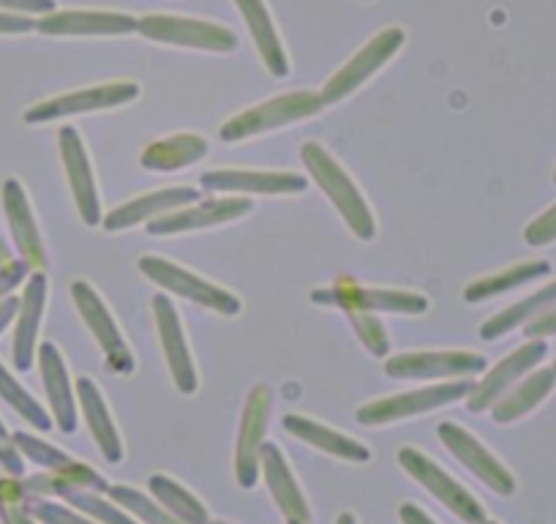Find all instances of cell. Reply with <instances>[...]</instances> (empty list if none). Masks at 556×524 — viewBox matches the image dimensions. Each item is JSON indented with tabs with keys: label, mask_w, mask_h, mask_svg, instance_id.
Returning a JSON list of instances; mask_svg holds the SVG:
<instances>
[{
	"label": "cell",
	"mask_w": 556,
	"mask_h": 524,
	"mask_svg": "<svg viewBox=\"0 0 556 524\" xmlns=\"http://www.w3.org/2000/svg\"><path fill=\"white\" fill-rule=\"evenodd\" d=\"M139 271H142L153 285L164 287V290H169L173 296L186 298V301L197 303V307L213 309V312L224 314V317H238V314L243 312V303H240V298L235 296V292L202 279V276L191 274V271L180 269L178 262L173 260L146 254L139 257Z\"/></svg>",
	"instance_id": "obj_4"
},
{
	"label": "cell",
	"mask_w": 556,
	"mask_h": 524,
	"mask_svg": "<svg viewBox=\"0 0 556 524\" xmlns=\"http://www.w3.org/2000/svg\"><path fill=\"white\" fill-rule=\"evenodd\" d=\"M148 489H151V495L184 524H211V513H207L205 502H202L194 491H189L186 486H180L178 481L169 478V475L153 473L151 478H148Z\"/></svg>",
	"instance_id": "obj_33"
},
{
	"label": "cell",
	"mask_w": 556,
	"mask_h": 524,
	"mask_svg": "<svg viewBox=\"0 0 556 524\" xmlns=\"http://www.w3.org/2000/svg\"><path fill=\"white\" fill-rule=\"evenodd\" d=\"M551 369H554V372H556V361H554V366H551Z\"/></svg>",
	"instance_id": "obj_53"
},
{
	"label": "cell",
	"mask_w": 556,
	"mask_h": 524,
	"mask_svg": "<svg viewBox=\"0 0 556 524\" xmlns=\"http://www.w3.org/2000/svg\"><path fill=\"white\" fill-rule=\"evenodd\" d=\"M323 107L325 101L319 90H292V93L276 96L265 104L249 107L240 115L229 117L218 137L224 142H243L249 137L267 135V132H276L281 126H292V123L314 117Z\"/></svg>",
	"instance_id": "obj_2"
},
{
	"label": "cell",
	"mask_w": 556,
	"mask_h": 524,
	"mask_svg": "<svg viewBox=\"0 0 556 524\" xmlns=\"http://www.w3.org/2000/svg\"><path fill=\"white\" fill-rule=\"evenodd\" d=\"M287 524H301V522H287Z\"/></svg>",
	"instance_id": "obj_54"
},
{
	"label": "cell",
	"mask_w": 556,
	"mask_h": 524,
	"mask_svg": "<svg viewBox=\"0 0 556 524\" xmlns=\"http://www.w3.org/2000/svg\"><path fill=\"white\" fill-rule=\"evenodd\" d=\"M55 0H0V12L28 14V17H45V14L55 12Z\"/></svg>",
	"instance_id": "obj_43"
},
{
	"label": "cell",
	"mask_w": 556,
	"mask_h": 524,
	"mask_svg": "<svg viewBox=\"0 0 556 524\" xmlns=\"http://www.w3.org/2000/svg\"><path fill=\"white\" fill-rule=\"evenodd\" d=\"M17 312H20V298L9 296L7 301H0V336H3V330L17 320Z\"/></svg>",
	"instance_id": "obj_47"
},
{
	"label": "cell",
	"mask_w": 556,
	"mask_h": 524,
	"mask_svg": "<svg viewBox=\"0 0 556 524\" xmlns=\"http://www.w3.org/2000/svg\"><path fill=\"white\" fill-rule=\"evenodd\" d=\"M308 180L298 173H276V170H211L200 175V189L232 191V195H301Z\"/></svg>",
	"instance_id": "obj_17"
},
{
	"label": "cell",
	"mask_w": 556,
	"mask_h": 524,
	"mask_svg": "<svg viewBox=\"0 0 556 524\" xmlns=\"http://www.w3.org/2000/svg\"><path fill=\"white\" fill-rule=\"evenodd\" d=\"M254 202L245 197H224V200H205V202H191V205L178 208L173 213L148 222V233L151 235H180V233H194V229L218 227V224L235 222V219L251 213Z\"/></svg>",
	"instance_id": "obj_18"
},
{
	"label": "cell",
	"mask_w": 556,
	"mask_h": 524,
	"mask_svg": "<svg viewBox=\"0 0 556 524\" xmlns=\"http://www.w3.org/2000/svg\"><path fill=\"white\" fill-rule=\"evenodd\" d=\"M556 385V372L554 369H532L523 379H518L505 397L491 408V419L496 424H513V421L523 419V415L532 413L534 408L545 402L551 397V390Z\"/></svg>",
	"instance_id": "obj_29"
},
{
	"label": "cell",
	"mask_w": 556,
	"mask_h": 524,
	"mask_svg": "<svg viewBox=\"0 0 556 524\" xmlns=\"http://www.w3.org/2000/svg\"><path fill=\"white\" fill-rule=\"evenodd\" d=\"M483 524H500V522H491V519H485V522Z\"/></svg>",
	"instance_id": "obj_50"
},
{
	"label": "cell",
	"mask_w": 556,
	"mask_h": 524,
	"mask_svg": "<svg viewBox=\"0 0 556 524\" xmlns=\"http://www.w3.org/2000/svg\"><path fill=\"white\" fill-rule=\"evenodd\" d=\"M28 495L34 497H61L63 502H68L72 508L83 511L85 516H90L93 522L99 524H137L126 511H123L117 502L104 500L101 491H90V489H79V486H68L61 484V481L52 478L50 473L47 475H34V478L23 481Z\"/></svg>",
	"instance_id": "obj_25"
},
{
	"label": "cell",
	"mask_w": 556,
	"mask_h": 524,
	"mask_svg": "<svg viewBox=\"0 0 556 524\" xmlns=\"http://www.w3.org/2000/svg\"><path fill=\"white\" fill-rule=\"evenodd\" d=\"M58 148H61V162L66 170L68 186H72L74 205H77L79 219L88 227H99L101 224V200H99V186H96L93 167H90L88 148H85L83 137L74 126H63L58 132Z\"/></svg>",
	"instance_id": "obj_15"
},
{
	"label": "cell",
	"mask_w": 556,
	"mask_h": 524,
	"mask_svg": "<svg viewBox=\"0 0 556 524\" xmlns=\"http://www.w3.org/2000/svg\"><path fill=\"white\" fill-rule=\"evenodd\" d=\"M200 197V189H194V186H173V189L151 191V195L134 197V200L117 205L115 211H110L101 219V224H104L106 233H121V229L148 224L153 222V219L164 216V213H173L178 211V208L191 205V202H197Z\"/></svg>",
	"instance_id": "obj_21"
},
{
	"label": "cell",
	"mask_w": 556,
	"mask_h": 524,
	"mask_svg": "<svg viewBox=\"0 0 556 524\" xmlns=\"http://www.w3.org/2000/svg\"><path fill=\"white\" fill-rule=\"evenodd\" d=\"M0 467L7 470L9 475H14V478H20V475L25 473L23 453H20V448L14 446V435H9L3 421H0Z\"/></svg>",
	"instance_id": "obj_42"
},
{
	"label": "cell",
	"mask_w": 556,
	"mask_h": 524,
	"mask_svg": "<svg viewBox=\"0 0 556 524\" xmlns=\"http://www.w3.org/2000/svg\"><path fill=\"white\" fill-rule=\"evenodd\" d=\"M404 41H406V34L401 28L379 30V34L374 36L363 50H357L355 55H352L350 61H346L344 66H341L328 83H325V88L319 90V93H323L325 107L350 99V96L355 93L357 88H363V85H366L379 68L388 66V63L399 55Z\"/></svg>",
	"instance_id": "obj_8"
},
{
	"label": "cell",
	"mask_w": 556,
	"mask_h": 524,
	"mask_svg": "<svg viewBox=\"0 0 556 524\" xmlns=\"http://www.w3.org/2000/svg\"><path fill=\"white\" fill-rule=\"evenodd\" d=\"M9 260H12V246L7 244V238L0 233V265H7Z\"/></svg>",
	"instance_id": "obj_48"
},
{
	"label": "cell",
	"mask_w": 556,
	"mask_h": 524,
	"mask_svg": "<svg viewBox=\"0 0 556 524\" xmlns=\"http://www.w3.org/2000/svg\"><path fill=\"white\" fill-rule=\"evenodd\" d=\"M523 240L529 246H548L556 240V205H551L548 211L540 213L532 224H527L523 229Z\"/></svg>",
	"instance_id": "obj_40"
},
{
	"label": "cell",
	"mask_w": 556,
	"mask_h": 524,
	"mask_svg": "<svg viewBox=\"0 0 556 524\" xmlns=\"http://www.w3.org/2000/svg\"><path fill=\"white\" fill-rule=\"evenodd\" d=\"M489 369V361L469 350H437V352H404L384 361V374L393 379H447L469 377Z\"/></svg>",
	"instance_id": "obj_12"
},
{
	"label": "cell",
	"mask_w": 556,
	"mask_h": 524,
	"mask_svg": "<svg viewBox=\"0 0 556 524\" xmlns=\"http://www.w3.org/2000/svg\"><path fill=\"white\" fill-rule=\"evenodd\" d=\"M301 159L306 164L308 175L314 178V184L328 195V200L333 202L336 211L346 222V227L355 233V238L374 240V235H377V219H374L371 205L361 195L355 180L346 175V170L319 142H306L301 148Z\"/></svg>",
	"instance_id": "obj_1"
},
{
	"label": "cell",
	"mask_w": 556,
	"mask_h": 524,
	"mask_svg": "<svg viewBox=\"0 0 556 524\" xmlns=\"http://www.w3.org/2000/svg\"><path fill=\"white\" fill-rule=\"evenodd\" d=\"M36 30V20L28 14L0 12V36H23Z\"/></svg>",
	"instance_id": "obj_44"
},
{
	"label": "cell",
	"mask_w": 556,
	"mask_h": 524,
	"mask_svg": "<svg viewBox=\"0 0 556 524\" xmlns=\"http://www.w3.org/2000/svg\"><path fill=\"white\" fill-rule=\"evenodd\" d=\"M238 12L243 14L245 28H249L251 39H254L256 52H260L262 63L273 77L285 79L290 74V58H287L281 36H278L276 23H273L270 12H267L265 0H235Z\"/></svg>",
	"instance_id": "obj_27"
},
{
	"label": "cell",
	"mask_w": 556,
	"mask_h": 524,
	"mask_svg": "<svg viewBox=\"0 0 556 524\" xmlns=\"http://www.w3.org/2000/svg\"><path fill=\"white\" fill-rule=\"evenodd\" d=\"M139 96L137 83H126V79H117V83H104V85H90V88L72 90V93L55 96V99H47L34 104L30 110H25L23 121L30 126H39V123H52L58 117L68 115H83V112H101V110H115V107L131 104Z\"/></svg>",
	"instance_id": "obj_9"
},
{
	"label": "cell",
	"mask_w": 556,
	"mask_h": 524,
	"mask_svg": "<svg viewBox=\"0 0 556 524\" xmlns=\"http://www.w3.org/2000/svg\"><path fill=\"white\" fill-rule=\"evenodd\" d=\"M548 355V345L545 339H529L527 345L516 347L507 358H502L491 372L483 374L480 383H475V388L469 390L467 408L469 413H485V410L494 408L507 390L518 383V379L527 377L532 369L540 366V361Z\"/></svg>",
	"instance_id": "obj_13"
},
{
	"label": "cell",
	"mask_w": 556,
	"mask_h": 524,
	"mask_svg": "<svg viewBox=\"0 0 556 524\" xmlns=\"http://www.w3.org/2000/svg\"><path fill=\"white\" fill-rule=\"evenodd\" d=\"M475 388L472 379H456V383L429 385V388L406 390V394H395V397L377 399L357 410V424L361 426H384L399 424V421L417 419L431 410L447 408L453 402H462L469 397V390Z\"/></svg>",
	"instance_id": "obj_3"
},
{
	"label": "cell",
	"mask_w": 556,
	"mask_h": 524,
	"mask_svg": "<svg viewBox=\"0 0 556 524\" xmlns=\"http://www.w3.org/2000/svg\"><path fill=\"white\" fill-rule=\"evenodd\" d=\"M399 464L404 467L406 475L424 486L437 502L447 508L453 516L462 519L464 524H483L485 522V508L480 506L478 497L467 489V486L458 484L453 475H447L429 453L417 451V448L404 446L399 451Z\"/></svg>",
	"instance_id": "obj_5"
},
{
	"label": "cell",
	"mask_w": 556,
	"mask_h": 524,
	"mask_svg": "<svg viewBox=\"0 0 556 524\" xmlns=\"http://www.w3.org/2000/svg\"><path fill=\"white\" fill-rule=\"evenodd\" d=\"M47 282L45 271H34L25 282L23 298H20L17 325H14V341H12V358L17 372H30L36 361V350H39V328L45 320L47 309Z\"/></svg>",
	"instance_id": "obj_19"
},
{
	"label": "cell",
	"mask_w": 556,
	"mask_h": 524,
	"mask_svg": "<svg viewBox=\"0 0 556 524\" xmlns=\"http://www.w3.org/2000/svg\"><path fill=\"white\" fill-rule=\"evenodd\" d=\"M554 303H556V279L548 282V285H543L540 290H534L532 296H527L523 301L510 303V307L502 309L500 314L485 320L483 328H480V336H483L485 341L502 339V336L513 334L516 328H523V325H529L532 320H538L540 314L548 312Z\"/></svg>",
	"instance_id": "obj_31"
},
{
	"label": "cell",
	"mask_w": 556,
	"mask_h": 524,
	"mask_svg": "<svg viewBox=\"0 0 556 524\" xmlns=\"http://www.w3.org/2000/svg\"><path fill=\"white\" fill-rule=\"evenodd\" d=\"M207 157V140L200 135H175L148 146L139 157V164L153 173H175L191 167Z\"/></svg>",
	"instance_id": "obj_30"
},
{
	"label": "cell",
	"mask_w": 556,
	"mask_h": 524,
	"mask_svg": "<svg viewBox=\"0 0 556 524\" xmlns=\"http://www.w3.org/2000/svg\"><path fill=\"white\" fill-rule=\"evenodd\" d=\"M106 495H110V500L117 502L123 511L134 513V516H137L142 524H184L180 519H175L173 513L162 506V502L151 500L146 491L134 489V486H123V484L110 486V489H106Z\"/></svg>",
	"instance_id": "obj_35"
},
{
	"label": "cell",
	"mask_w": 556,
	"mask_h": 524,
	"mask_svg": "<svg viewBox=\"0 0 556 524\" xmlns=\"http://www.w3.org/2000/svg\"><path fill=\"white\" fill-rule=\"evenodd\" d=\"M399 516L401 524H437L434 519H431L424 508H417L415 502H404V506L399 508Z\"/></svg>",
	"instance_id": "obj_46"
},
{
	"label": "cell",
	"mask_w": 556,
	"mask_h": 524,
	"mask_svg": "<svg viewBox=\"0 0 556 524\" xmlns=\"http://www.w3.org/2000/svg\"><path fill=\"white\" fill-rule=\"evenodd\" d=\"M28 489L23 481L0 478V519L3 524H36L28 506Z\"/></svg>",
	"instance_id": "obj_37"
},
{
	"label": "cell",
	"mask_w": 556,
	"mask_h": 524,
	"mask_svg": "<svg viewBox=\"0 0 556 524\" xmlns=\"http://www.w3.org/2000/svg\"><path fill=\"white\" fill-rule=\"evenodd\" d=\"M14 446L20 448L23 459H30L34 464L45 467L47 473H58V470L74 464V459L68 457L66 451H61V448H55V446H50V442L39 440V437L28 435V432H17V435H14Z\"/></svg>",
	"instance_id": "obj_36"
},
{
	"label": "cell",
	"mask_w": 556,
	"mask_h": 524,
	"mask_svg": "<svg viewBox=\"0 0 556 524\" xmlns=\"http://www.w3.org/2000/svg\"><path fill=\"white\" fill-rule=\"evenodd\" d=\"M437 435H440L442 446H445L447 451H451L453 457H456L458 462L475 475V478L483 481L494 495H502V497L516 495V486H518L516 475H513L510 470H507L505 464H502L500 459H496L494 453H491L489 448L472 435V432L453 424V421H445V424H440Z\"/></svg>",
	"instance_id": "obj_11"
},
{
	"label": "cell",
	"mask_w": 556,
	"mask_h": 524,
	"mask_svg": "<svg viewBox=\"0 0 556 524\" xmlns=\"http://www.w3.org/2000/svg\"><path fill=\"white\" fill-rule=\"evenodd\" d=\"M336 524H357V516H355V513L346 511V513H341L339 519H336Z\"/></svg>",
	"instance_id": "obj_49"
},
{
	"label": "cell",
	"mask_w": 556,
	"mask_h": 524,
	"mask_svg": "<svg viewBox=\"0 0 556 524\" xmlns=\"http://www.w3.org/2000/svg\"><path fill=\"white\" fill-rule=\"evenodd\" d=\"M39 355V369L41 379H45L47 399H50V410L55 415V424L63 435H74L77 432V390L72 388V379H68L66 361H63L61 350H58L52 341H45V345L36 350Z\"/></svg>",
	"instance_id": "obj_24"
},
{
	"label": "cell",
	"mask_w": 556,
	"mask_h": 524,
	"mask_svg": "<svg viewBox=\"0 0 556 524\" xmlns=\"http://www.w3.org/2000/svg\"><path fill=\"white\" fill-rule=\"evenodd\" d=\"M72 301L77 307L79 317L88 325L93 339L99 341L101 352H104V361L110 366V372L115 374H131L137 369L131 350H128L126 339H123L121 328H117L115 317L106 309L104 298L93 290V285L85 279L72 282Z\"/></svg>",
	"instance_id": "obj_10"
},
{
	"label": "cell",
	"mask_w": 556,
	"mask_h": 524,
	"mask_svg": "<svg viewBox=\"0 0 556 524\" xmlns=\"http://www.w3.org/2000/svg\"><path fill=\"white\" fill-rule=\"evenodd\" d=\"M260 467L262 478H265L267 489H270L273 500H276L278 511L285 513L287 522L312 524V508H308L306 495H303L301 484L295 481L285 453H281L276 442L265 440L260 451Z\"/></svg>",
	"instance_id": "obj_23"
},
{
	"label": "cell",
	"mask_w": 556,
	"mask_h": 524,
	"mask_svg": "<svg viewBox=\"0 0 556 524\" xmlns=\"http://www.w3.org/2000/svg\"><path fill=\"white\" fill-rule=\"evenodd\" d=\"M0 197H3V211H7L9 229H12V240L17 246L20 257L28 262L34 271L47 269V251L45 240H41L39 224H36L34 208H30L28 191L17 178H7L0 186Z\"/></svg>",
	"instance_id": "obj_20"
},
{
	"label": "cell",
	"mask_w": 556,
	"mask_h": 524,
	"mask_svg": "<svg viewBox=\"0 0 556 524\" xmlns=\"http://www.w3.org/2000/svg\"><path fill=\"white\" fill-rule=\"evenodd\" d=\"M523 334H527V339H548V336H556V303L548 312L540 314L538 320H532V323L523 328Z\"/></svg>",
	"instance_id": "obj_45"
},
{
	"label": "cell",
	"mask_w": 556,
	"mask_h": 524,
	"mask_svg": "<svg viewBox=\"0 0 556 524\" xmlns=\"http://www.w3.org/2000/svg\"><path fill=\"white\" fill-rule=\"evenodd\" d=\"M267 419H270V390L267 385H254L245 399L238 448H235V478L243 489H254L256 478L262 475L260 451L265 446Z\"/></svg>",
	"instance_id": "obj_14"
},
{
	"label": "cell",
	"mask_w": 556,
	"mask_h": 524,
	"mask_svg": "<svg viewBox=\"0 0 556 524\" xmlns=\"http://www.w3.org/2000/svg\"><path fill=\"white\" fill-rule=\"evenodd\" d=\"M30 265L20 257V260H9L7 265H0V301H7L20 285H25L30 276Z\"/></svg>",
	"instance_id": "obj_41"
},
{
	"label": "cell",
	"mask_w": 556,
	"mask_h": 524,
	"mask_svg": "<svg viewBox=\"0 0 556 524\" xmlns=\"http://www.w3.org/2000/svg\"><path fill=\"white\" fill-rule=\"evenodd\" d=\"M548 274H551V262H545V260L516 262V265L500 271V274L483 276V279L467 285V290H464V301H469V303L489 301V298L505 296V292L518 290V287L532 285V282H538V279H545Z\"/></svg>",
	"instance_id": "obj_32"
},
{
	"label": "cell",
	"mask_w": 556,
	"mask_h": 524,
	"mask_svg": "<svg viewBox=\"0 0 556 524\" xmlns=\"http://www.w3.org/2000/svg\"><path fill=\"white\" fill-rule=\"evenodd\" d=\"M77 404L83 408L85 424H88L90 435H93L96 446L99 451L104 453V459L110 464H121L123 459V442H121V432H117L115 421H112L110 408H106L104 397H101V390L96 388L93 379L79 377L77 385Z\"/></svg>",
	"instance_id": "obj_28"
},
{
	"label": "cell",
	"mask_w": 556,
	"mask_h": 524,
	"mask_svg": "<svg viewBox=\"0 0 556 524\" xmlns=\"http://www.w3.org/2000/svg\"><path fill=\"white\" fill-rule=\"evenodd\" d=\"M211 524H229V522H213V519H211Z\"/></svg>",
	"instance_id": "obj_51"
},
{
	"label": "cell",
	"mask_w": 556,
	"mask_h": 524,
	"mask_svg": "<svg viewBox=\"0 0 556 524\" xmlns=\"http://www.w3.org/2000/svg\"><path fill=\"white\" fill-rule=\"evenodd\" d=\"M350 317L352 328H355L357 339L366 345V350L377 358H388L390 352V339H388V330H384L382 320L371 312H346Z\"/></svg>",
	"instance_id": "obj_38"
},
{
	"label": "cell",
	"mask_w": 556,
	"mask_h": 524,
	"mask_svg": "<svg viewBox=\"0 0 556 524\" xmlns=\"http://www.w3.org/2000/svg\"><path fill=\"white\" fill-rule=\"evenodd\" d=\"M285 429L290 432L292 437L298 440L308 442L317 451L330 453L336 459H344V462H355V464H366L371 462V448L366 442L355 440V437L344 435V432H336L330 426L319 424V421L306 419V415L290 413L285 415Z\"/></svg>",
	"instance_id": "obj_26"
},
{
	"label": "cell",
	"mask_w": 556,
	"mask_h": 524,
	"mask_svg": "<svg viewBox=\"0 0 556 524\" xmlns=\"http://www.w3.org/2000/svg\"><path fill=\"white\" fill-rule=\"evenodd\" d=\"M36 30L45 36H126L137 34V17L121 12H50L36 20Z\"/></svg>",
	"instance_id": "obj_22"
},
{
	"label": "cell",
	"mask_w": 556,
	"mask_h": 524,
	"mask_svg": "<svg viewBox=\"0 0 556 524\" xmlns=\"http://www.w3.org/2000/svg\"><path fill=\"white\" fill-rule=\"evenodd\" d=\"M30 513H34L36 522L41 524H99L90 516H85L77 508L61 506V502H52L50 497H28Z\"/></svg>",
	"instance_id": "obj_39"
},
{
	"label": "cell",
	"mask_w": 556,
	"mask_h": 524,
	"mask_svg": "<svg viewBox=\"0 0 556 524\" xmlns=\"http://www.w3.org/2000/svg\"><path fill=\"white\" fill-rule=\"evenodd\" d=\"M312 301L319 307H333L341 312H371V314H417L429 312V298L409 290H382V287H363L350 279L336 282L328 290H314Z\"/></svg>",
	"instance_id": "obj_6"
},
{
	"label": "cell",
	"mask_w": 556,
	"mask_h": 524,
	"mask_svg": "<svg viewBox=\"0 0 556 524\" xmlns=\"http://www.w3.org/2000/svg\"><path fill=\"white\" fill-rule=\"evenodd\" d=\"M153 317H156L159 341H162L164 361H167L173 383L180 394H197L200 388V377H197L194 358H191L189 341H186L184 323L178 317V309L173 307L167 296L153 298Z\"/></svg>",
	"instance_id": "obj_16"
},
{
	"label": "cell",
	"mask_w": 556,
	"mask_h": 524,
	"mask_svg": "<svg viewBox=\"0 0 556 524\" xmlns=\"http://www.w3.org/2000/svg\"><path fill=\"white\" fill-rule=\"evenodd\" d=\"M0 399H3V402H7L20 419L28 421L34 429L39 432L52 429L50 413H47V410L39 404V399H36L34 394H28V388H25V385L20 383L7 366H3V361H0Z\"/></svg>",
	"instance_id": "obj_34"
},
{
	"label": "cell",
	"mask_w": 556,
	"mask_h": 524,
	"mask_svg": "<svg viewBox=\"0 0 556 524\" xmlns=\"http://www.w3.org/2000/svg\"><path fill=\"white\" fill-rule=\"evenodd\" d=\"M137 34L159 45L186 47L202 52H232L238 47V36L229 28L207 20L178 17V14H146L137 17Z\"/></svg>",
	"instance_id": "obj_7"
},
{
	"label": "cell",
	"mask_w": 556,
	"mask_h": 524,
	"mask_svg": "<svg viewBox=\"0 0 556 524\" xmlns=\"http://www.w3.org/2000/svg\"><path fill=\"white\" fill-rule=\"evenodd\" d=\"M554 184H556V170H554Z\"/></svg>",
	"instance_id": "obj_52"
}]
</instances>
